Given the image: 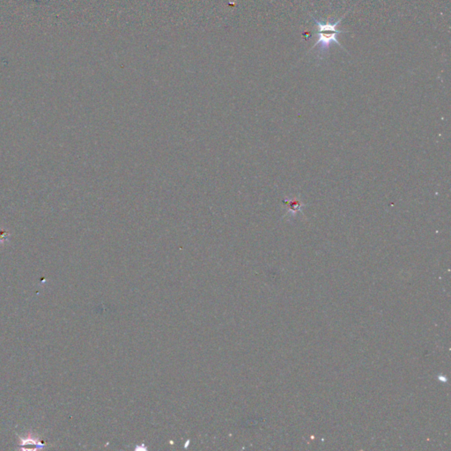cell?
<instances>
[{
	"label": "cell",
	"instance_id": "7a4b0ae2",
	"mask_svg": "<svg viewBox=\"0 0 451 451\" xmlns=\"http://www.w3.org/2000/svg\"><path fill=\"white\" fill-rule=\"evenodd\" d=\"M19 448L22 450H35V449L36 450L39 448H44L46 445L44 442H41V440L35 437L31 433H29L26 436L19 437Z\"/></svg>",
	"mask_w": 451,
	"mask_h": 451
},
{
	"label": "cell",
	"instance_id": "6da1fadb",
	"mask_svg": "<svg viewBox=\"0 0 451 451\" xmlns=\"http://www.w3.org/2000/svg\"><path fill=\"white\" fill-rule=\"evenodd\" d=\"M347 13H345L343 16L341 17L335 23L321 22V21H319V20L314 19V17L312 16V18L314 19V23H315V25L318 27V41L315 42V44L312 47V49L317 47L318 45V46H320V50L322 51H328V49L330 48V45L332 44V43H336V44L340 46L341 48H343L342 45L340 44L337 37V35L341 34V33H345V31L337 29V26L340 25L341 20L343 19L344 17L346 16Z\"/></svg>",
	"mask_w": 451,
	"mask_h": 451
}]
</instances>
